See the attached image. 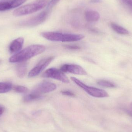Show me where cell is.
Listing matches in <instances>:
<instances>
[{"instance_id": "1", "label": "cell", "mask_w": 132, "mask_h": 132, "mask_svg": "<svg viewBox=\"0 0 132 132\" xmlns=\"http://www.w3.org/2000/svg\"><path fill=\"white\" fill-rule=\"evenodd\" d=\"M45 50V47L43 45H31L10 57L9 62L15 63L26 62L42 53Z\"/></svg>"}, {"instance_id": "2", "label": "cell", "mask_w": 132, "mask_h": 132, "mask_svg": "<svg viewBox=\"0 0 132 132\" xmlns=\"http://www.w3.org/2000/svg\"><path fill=\"white\" fill-rule=\"evenodd\" d=\"M41 35L47 40L53 42H70L83 39L84 35L81 34L62 33L58 32H44Z\"/></svg>"}, {"instance_id": "3", "label": "cell", "mask_w": 132, "mask_h": 132, "mask_svg": "<svg viewBox=\"0 0 132 132\" xmlns=\"http://www.w3.org/2000/svg\"><path fill=\"white\" fill-rule=\"evenodd\" d=\"M49 0H37L33 3L20 7L15 10L13 14L19 16L29 14L38 11L47 6Z\"/></svg>"}, {"instance_id": "4", "label": "cell", "mask_w": 132, "mask_h": 132, "mask_svg": "<svg viewBox=\"0 0 132 132\" xmlns=\"http://www.w3.org/2000/svg\"><path fill=\"white\" fill-rule=\"evenodd\" d=\"M70 78L71 80L73 81L78 86L92 97L97 98H104L107 97L109 96L108 94L102 89L87 85L74 77H71Z\"/></svg>"}, {"instance_id": "5", "label": "cell", "mask_w": 132, "mask_h": 132, "mask_svg": "<svg viewBox=\"0 0 132 132\" xmlns=\"http://www.w3.org/2000/svg\"><path fill=\"white\" fill-rule=\"evenodd\" d=\"M51 12L46 9L37 15L22 22L21 25L26 27H34L43 23L47 19Z\"/></svg>"}, {"instance_id": "6", "label": "cell", "mask_w": 132, "mask_h": 132, "mask_svg": "<svg viewBox=\"0 0 132 132\" xmlns=\"http://www.w3.org/2000/svg\"><path fill=\"white\" fill-rule=\"evenodd\" d=\"M42 77L45 78H52L62 81L63 83H69V79L60 69L55 68H49L42 75Z\"/></svg>"}, {"instance_id": "7", "label": "cell", "mask_w": 132, "mask_h": 132, "mask_svg": "<svg viewBox=\"0 0 132 132\" xmlns=\"http://www.w3.org/2000/svg\"><path fill=\"white\" fill-rule=\"evenodd\" d=\"M54 56H50L42 60L39 62L28 73L29 78H32L36 77L43 71L54 60Z\"/></svg>"}, {"instance_id": "8", "label": "cell", "mask_w": 132, "mask_h": 132, "mask_svg": "<svg viewBox=\"0 0 132 132\" xmlns=\"http://www.w3.org/2000/svg\"><path fill=\"white\" fill-rule=\"evenodd\" d=\"M56 85L48 81H43L35 86L31 92L42 95L53 91L56 89Z\"/></svg>"}, {"instance_id": "9", "label": "cell", "mask_w": 132, "mask_h": 132, "mask_svg": "<svg viewBox=\"0 0 132 132\" xmlns=\"http://www.w3.org/2000/svg\"><path fill=\"white\" fill-rule=\"evenodd\" d=\"M60 70L63 73H69L81 75H87V71L83 67L75 64H64L61 67Z\"/></svg>"}, {"instance_id": "10", "label": "cell", "mask_w": 132, "mask_h": 132, "mask_svg": "<svg viewBox=\"0 0 132 132\" xmlns=\"http://www.w3.org/2000/svg\"><path fill=\"white\" fill-rule=\"evenodd\" d=\"M26 1V0H11L0 2V11H4L17 7Z\"/></svg>"}, {"instance_id": "11", "label": "cell", "mask_w": 132, "mask_h": 132, "mask_svg": "<svg viewBox=\"0 0 132 132\" xmlns=\"http://www.w3.org/2000/svg\"><path fill=\"white\" fill-rule=\"evenodd\" d=\"M24 43V39L22 38H19L12 41L9 48V52L11 54L18 53L21 50Z\"/></svg>"}, {"instance_id": "12", "label": "cell", "mask_w": 132, "mask_h": 132, "mask_svg": "<svg viewBox=\"0 0 132 132\" xmlns=\"http://www.w3.org/2000/svg\"><path fill=\"white\" fill-rule=\"evenodd\" d=\"M85 18L86 21L88 22H95L100 19V14L95 11H87L85 13Z\"/></svg>"}, {"instance_id": "13", "label": "cell", "mask_w": 132, "mask_h": 132, "mask_svg": "<svg viewBox=\"0 0 132 132\" xmlns=\"http://www.w3.org/2000/svg\"><path fill=\"white\" fill-rule=\"evenodd\" d=\"M27 71V64L25 62L19 63L16 67V72L18 77L22 78L25 76Z\"/></svg>"}, {"instance_id": "14", "label": "cell", "mask_w": 132, "mask_h": 132, "mask_svg": "<svg viewBox=\"0 0 132 132\" xmlns=\"http://www.w3.org/2000/svg\"><path fill=\"white\" fill-rule=\"evenodd\" d=\"M111 27L113 30L117 33L121 35H126L129 33L128 31L126 29L119 25L118 24L112 22L111 24Z\"/></svg>"}, {"instance_id": "15", "label": "cell", "mask_w": 132, "mask_h": 132, "mask_svg": "<svg viewBox=\"0 0 132 132\" xmlns=\"http://www.w3.org/2000/svg\"><path fill=\"white\" fill-rule=\"evenodd\" d=\"M42 98V95L31 92L30 94L24 97L23 101L24 102H28L39 100Z\"/></svg>"}, {"instance_id": "16", "label": "cell", "mask_w": 132, "mask_h": 132, "mask_svg": "<svg viewBox=\"0 0 132 132\" xmlns=\"http://www.w3.org/2000/svg\"><path fill=\"white\" fill-rule=\"evenodd\" d=\"M12 88V84L9 82H0V94L9 92Z\"/></svg>"}, {"instance_id": "17", "label": "cell", "mask_w": 132, "mask_h": 132, "mask_svg": "<svg viewBox=\"0 0 132 132\" xmlns=\"http://www.w3.org/2000/svg\"><path fill=\"white\" fill-rule=\"evenodd\" d=\"M97 84L102 87L106 88H115L116 87V85L113 84L112 82L105 80H100L97 82Z\"/></svg>"}, {"instance_id": "18", "label": "cell", "mask_w": 132, "mask_h": 132, "mask_svg": "<svg viewBox=\"0 0 132 132\" xmlns=\"http://www.w3.org/2000/svg\"><path fill=\"white\" fill-rule=\"evenodd\" d=\"M15 91L19 93H26L28 91V89L24 86L17 85L13 87Z\"/></svg>"}, {"instance_id": "19", "label": "cell", "mask_w": 132, "mask_h": 132, "mask_svg": "<svg viewBox=\"0 0 132 132\" xmlns=\"http://www.w3.org/2000/svg\"><path fill=\"white\" fill-rule=\"evenodd\" d=\"M60 0H51L48 3L46 8L52 12L54 7L59 2Z\"/></svg>"}, {"instance_id": "20", "label": "cell", "mask_w": 132, "mask_h": 132, "mask_svg": "<svg viewBox=\"0 0 132 132\" xmlns=\"http://www.w3.org/2000/svg\"><path fill=\"white\" fill-rule=\"evenodd\" d=\"M64 47L68 49L71 50H77L80 49V47L77 45H67L64 46Z\"/></svg>"}, {"instance_id": "21", "label": "cell", "mask_w": 132, "mask_h": 132, "mask_svg": "<svg viewBox=\"0 0 132 132\" xmlns=\"http://www.w3.org/2000/svg\"><path fill=\"white\" fill-rule=\"evenodd\" d=\"M122 2L128 7L132 9V0H121Z\"/></svg>"}, {"instance_id": "22", "label": "cell", "mask_w": 132, "mask_h": 132, "mask_svg": "<svg viewBox=\"0 0 132 132\" xmlns=\"http://www.w3.org/2000/svg\"><path fill=\"white\" fill-rule=\"evenodd\" d=\"M61 93L63 95L69 96V97H74L75 96V94L72 92L70 90H66L62 91Z\"/></svg>"}, {"instance_id": "23", "label": "cell", "mask_w": 132, "mask_h": 132, "mask_svg": "<svg viewBox=\"0 0 132 132\" xmlns=\"http://www.w3.org/2000/svg\"><path fill=\"white\" fill-rule=\"evenodd\" d=\"M125 112L129 116L132 118V110H128V109H125Z\"/></svg>"}, {"instance_id": "24", "label": "cell", "mask_w": 132, "mask_h": 132, "mask_svg": "<svg viewBox=\"0 0 132 132\" xmlns=\"http://www.w3.org/2000/svg\"><path fill=\"white\" fill-rule=\"evenodd\" d=\"M101 0H90V2L92 3H97L101 2Z\"/></svg>"}, {"instance_id": "25", "label": "cell", "mask_w": 132, "mask_h": 132, "mask_svg": "<svg viewBox=\"0 0 132 132\" xmlns=\"http://www.w3.org/2000/svg\"><path fill=\"white\" fill-rule=\"evenodd\" d=\"M4 109L2 107L0 106V116L4 112Z\"/></svg>"}, {"instance_id": "26", "label": "cell", "mask_w": 132, "mask_h": 132, "mask_svg": "<svg viewBox=\"0 0 132 132\" xmlns=\"http://www.w3.org/2000/svg\"><path fill=\"white\" fill-rule=\"evenodd\" d=\"M131 105V108H132V102L131 103V105Z\"/></svg>"}, {"instance_id": "27", "label": "cell", "mask_w": 132, "mask_h": 132, "mask_svg": "<svg viewBox=\"0 0 132 132\" xmlns=\"http://www.w3.org/2000/svg\"><path fill=\"white\" fill-rule=\"evenodd\" d=\"M1 60H0V63H1Z\"/></svg>"}]
</instances>
